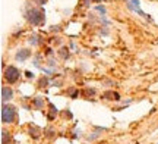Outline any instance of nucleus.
<instances>
[{"label":"nucleus","instance_id":"dca6fc26","mask_svg":"<svg viewBox=\"0 0 158 144\" xmlns=\"http://www.w3.org/2000/svg\"><path fill=\"white\" fill-rule=\"evenodd\" d=\"M59 56L63 59V60H68L70 58V50H69V47H62L60 50H59Z\"/></svg>","mask_w":158,"mask_h":144},{"label":"nucleus","instance_id":"393cba45","mask_svg":"<svg viewBox=\"0 0 158 144\" xmlns=\"http://www.w3.org/2000/svg\"><path fill=\"white\" fill-rule=\"evenodd\" d=\"M57 31H60V25H53L51 27V33H57Z\"/></svg>","mask_w":158,"mask_h":144},{"label":"nucleus","instance_id":"20e7f679","mask_svg":"<svg viewBox=\"0 0 158 144\" xmlns=\"http://www.w3.org/2000/svg\"><path fill=\"white\" fill-rule=\"evenodd\" d=\"M126 7H127L129 11L138 13L139 16L145 18V19H148V21H152L151 15H149V13H145V12L141 9V2H139V0H126Z\"/></svg>","mask_w":158,"mask_h":144},{"label":"nucleus","instance_id":"f257e3e1","mask_svg":"<svg viewBox=\"0 0 158 144\" xmlns=\"http://www.w3.org/2000/svg\"><path fill=\"white\" fill-rule=\"evenodd\" d=\"M25 19L32 27H41L45 24V12L43 7L37 6H27L25 9Z\"/></svg>","mask_w":158,"mask_h":144},{"label":"nucleus","instance_id":"f8f14e48","mask_svg":"<svg viewBox=\"0 0 158 144\" xmlns=\"http://www.w3.org/2000/svg\"><path fill=\"white\" fill-rule=\"evenodd\" d=\"M44 104H45V102H44V98L43 97H34L32 98V106H34L37 110H41L43 107H44Z\"/></svg>","mask_w":158,"mask_h":144},{"label":"nucleus","instance_id":"f03ea898","mask_svg":"<svg viewBox=\"0 0 158 144\" xmlns=\"http://www.w3.org/2000/svg\"><path fill=\"white\" fill-rule=\"evenodd\" d=\"M18 118V110L15 106H12L9 103L2 104V124L5 125H9V124H13Z\"/></svg>","mask_w":158,"mask_h":144},{"label":"nucleus","instance_id":"2eb2a0df","mask_svg":"<svg viewBox=\"0 0 158 144\" xmlns=\"http://www.w3.org/2000/svg\"><path fill=\"white\" fill-rule=\"evenodd\" d=\"M66 93H68V96L70 98H78L79 97V90L78 87H69L68 90H66Z\"/></svg>","mask_w":158,"mask_h":144},{"label":"nucleus","instance_id":"aec40b11","mask_svg":"<svg viewBox=\"0 0 158 144\" xmlns=\"http://www.w3.org/2000/svg\"><path fill=\"white\" fill-rule=\"evenodd\" d=\"M95 11H98V12H101V15H102V16H106V13H107V9H106V7H104V6H100V5H98V6H95Z\"/></svg>","mask_w":158,"mask_h":144},{"label":"nucleus","instance_id":"423d86ee","mask_svg":"<svg viewBox=\"0 0 158 144\" xmlns=\"http://www.w3.org/2000/svg\"><path fill=\"white\" fill-rule=\"evenodd\" d=\"M32 56V52H31V49H19L15 55V59H16L18 62H25V60H28L29 58Z\"/></svg>","mask_w":158,"mask_h":144},{"label":"nucleus","instance_id":"4468645a","mask_svg":"<svg viewBox=\"0 0 158 144\" xmlns=\"http://www.w3.org/2000/svg\"><path fill=\"white\" fill-rule=\"evenodd\" d=\"M12 143V134L6 129H2V144H10Z\"/></svg>","mask_w":158,"mask_h":144},{"label":"nucleus","instance_id":"6e6552de","mask_svg":"<svg viewBox=\"0 0 158 144\" xmlns=\"http://www.w3.org/2000/svg\"><path fill=\"white\" fill-rule=\"evenodd\" d=\"M101 98L104 100H114V102H120V94L117 91H113V90H107L101 94Z\"/></svg>","mask_w":158,"mask_h":144},{"label":"nucleus","instance_id":"0eeeda50","mask_svg":"<svg viewBox=\"0 0 158 144\" xmlns=\"http://www.w3.org/2000/svg\"><path fill=\"white\" fill-rule=\"evenodd\" d=\"M12 98H13V90H12L10 87L3 85L2 87V104L9 103Z\"/></svg>","mask_w":158,"mask_h":144},{"label":"nucleus","instance_id":"a878e982","mask_svg":"<svg viewBox=\"0 0 158 144\" xmlns=\"http://www.w3.org/2000/svg\"><path fill=\"white\" fill-rule=\"evenodd\" d=\"M32 2H34L35 5H45L47 0H32Z\"/></svg>","mask_w":158,"mask_h":144},{"label":"nucleus","instance_id":"9b49d317","mask_svg":"<svg viewBox=\"0 0 158 144\" xmlns=\"http://www.w3.org/2000/svg\"><path fill=\"white\" fill-rule=\"evenodd\" d=\"M48 106H50V110H48V115H47V119L48 121H53L54 118L57 116V113H59V110H57V107L54 106V104L51 103V102H48Z\"/></svg>","mask_w":158,"mask_h":144},{"label":"nucleus","instance_id":"b1692460","mask_svg":"<svg viewBox=\"0 0 158 144\" xmlns=\"http://www.w3.org/2000/svg\"><path fill=\"white\" fill-rule=\"evenodd\" d=\"M45 56H53V49L45 47Z\"/></svg>","mask_w":158,"mask_h":144},{"label":"nucleus","instance_id":"5701e85b","mask_svg":"<svg viewBox=\"0 0 158 144\" xmlns=\"http://www.w3.org/2000/svg\"><path fill=\"white\" fill-rule=\"evenodd\" d=\"M25 76H27L28 80H34L35 74H34V72H31V71H27V72H25Z\"/></svg>","mask_w":158,"mask_h":144},{"label":"nucleus","instance_id":"9d476101","mask_svg":"<svg viewBox=\"0 0 158 144\" xmlns=\"http://www.w3.org/2000/svg\"><path fill=\"white\" fill-rule=\"evenodd\" d=\"M28 43L31 46H41V44H43V38H41V35H38V34H32L28 38Z\"/></svg>","mask_w":158,"mask_h":144},{"label":"nucleus","instance_id":"ddd939ff","mask_svg":"<svg viewBox=\"0 0 158 144\" xmlns=\"http://www.w3.org/2000/svg\"><path fill=\"white\" fill-rule=\"evenodd\" d=\"M48 85H50V78H48L47 75H43V76L38 80L37 87H38V88H47Z\"/></svg>","mask_w":158,"mask_h":144},{"label":"nucleus","instance_id":"1a4fd4ad","mask_svg":"<svg viewBox=\"0 0 158 144\" xmlns=\"http://www.w3.org/2000/svg\"><path fill=\"white\" fill-rule=\"evenodd\" d=\"M43 135H44L45 138L53 140L54 137H56V129H54V127H51V125L45 127L44 129H43Z\"/></svg>","mask_w":158,"mask_h":144},{"label":"nucleus","instance_id":"412c9836","mask_svg":"<svg viewBox=\"0 0 158 144\" xmlns=\"http://www.w3.org/2000/svg\"><path fill=\"white\" fill-rule=\"evenodd\" d=\"M94 2H98V0H81V6H85V7H88L91 3H94Z\"/></svg>","mask_w":158,"mask_h":144},{"label":"nucleus","instance_id":"a211bd4d","mask_svg":"<svg viewBox=\"0 0 158 144\" xmlns=\"http://www.w3.org/2000/svg\"><path fill=\"white\" fill-rule=\"evenodd\" d=\"M100 137H101V134H98V133H95V131H94V133H92V135H88V137H86V140H88V141H95V140L100 138Z\"/></svg>","mask_w":158,"mask_h":144},{"label":"nucleus","instance_id":"f3484780","mask_svg":"<svg viewBox=\"0 0 158 144\" xmlns=\"http://www.w3.org/2000/svg\"><path fill=\"white\" fill-rule=\"evenodd\" d=\"M82 94H84L85 97H89V96H95V94H97V90H95V88H89V87H86L84 91H82Z\"/></svg>","mask_w":158,"mask_h":144},{"label":"nucleus","instance_id":"6ab92c4d","mask_svg":"<svg viewBox=\"0 0 158 144\" xmlns=\"http://www.w3.org/2000/svg\"><path fill=\"white\" fill-rule=\"evenodd\" d=\"M63 118H66V119H73V113H72L69 109H66L63 112Z\"/></svg>","mask_w":158,"mask_h":144},{"label":"nucleus","instance_id":"39448f33","mask_svg":"<svg viewBox=\"0 0 158 144\" xmlns=\"http://www.w3.org/2000/svg\"><path fill=\"white\" fill-rule=\"evenodd\" d=\"M27 131H28V135L32 140H40L41 135H43V129L40 127H37L35 124H29L28 127H27Z\"/></svg>","mask_w":158,"mask_h":144},{"label":"nucleus","instance_id":"4be33fe9","mask_svg":"<svg viewBox=\"0 0 158 144\" xmlns=\"http://www.w3.org/2000/svg\"><path fill=\"white\" fill-rule=\"evenodd\" d=\"M94 131L98 133V134H101V133H106V131H107V128L106 127H94Z\"/></svg>","mask_w":158,"mask_h":144},{"label":"nucleus","instance_id":"7ed1b4c3","mask_svg":"<svg viewBox=\"0 0 158 144\" xmlns=\"http://www.w3.org/2000/svg\"><path fill=\"white\" fill-rule=\"evenodd\" d=\"M22 76V72L19 68L13 66V65H9L5 71H3V80L7 82V84H16L18 81L21 80Z\"/></svg>","mask_w":158,"mask_h":144}]
</instances>
